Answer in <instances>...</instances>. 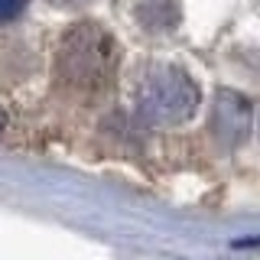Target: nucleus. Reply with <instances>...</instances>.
I'll use <instances>...</instances> for the list:
<instances>
[{
	"mask_svg": "<svg viewBox=\"0 0 260 260\" xmlns=\"http://www.w3.org/2000/svg\"><path fill=\"white\" fill-rule=\"evenodd\" d=\"M4 130H7V114L0 111V134H4Z\"/></svg>",
	"mask_w": 260,
	"mask_h": 260,
	"instance_id": "7",
	"label": "nucleus"
},
{
	"mask_svg": "<svg viewBox=\"0 0 260 260\" xmlns=\"http://www.w3.org/2000/svg\"><path fill=\"white\" fill-rule=\"evenodd\" d=\"M59 7H81V4H91V0H55Z\"/></svg>",
	"mask_w": 260,
	"mask_h": 260,
	"instance_id": "6",
	"label": "nucleus"
},
{
	"mask_svg": "<svg viewBox=\"0 0 260 260\" xmlns=\"http://www.w3.org/2000/svg\"><path fill=\"white\" fill-rule=\"evenodd\" d=\"M120 65L117 39L98 23H75L65 29L55 52V72L62 85L81 94H98L114 81Z\"/></svg>",
	"mask_w": 260,
	"mask_h": 260,
	"instance_id": "1",
	"label": "nucleus"
},
{
	"mask_svg": "<svg viewBox=\"0 0 260 260\" xmlns=\"http://www.w3.org/2000/svg\"><path fill=\"white\" fill-rule=\"evenodd\" d=\"M199 108V85L179 65H153L137 91V117L150 127H176Z\"/></svg>",
	"mask_w": 260,
	"mask_h": 260,
	"instance_id": "2",
	"label": "nucleus"
},
{
	"mask_svg": "<svg viewBox=\"0 0 260 260\" xmlns=\"http://www.w3.org/2000/svg\"><path fill=\"white\" fill-rule=\"evenodd\" d=\"M134 13H137V23L146 32H173L182 23L179 0H140Z\"/></svg>",
	"mask_w": 260,
	"mask_h": 260,
	"instance_id": "4",
	"label": "nucleus"
},
{
	"mask_svg": "<svg viewBox=\"0 0 260 260\" xmlns=\"http://www.w3.org/2000/svg\"><path fill=\"white\" fill-rule=\"evenodd\" d=\"M26 4H29V0H0V23L16 20V16L26 10Z\"/></svg>",
	"mask_w": 260,
	"mask_h": 260,
	"instance_id": "5",
	"label": "nucleus"
},
{
	"mask_svg": "<svg viewBox=\"0 0 260 260\" xmlns=\"http://www.w3.org/2000/svg\"><path fill=\"white\" fill-rule=\"evenodd\" d=\"M211 140L221 150H238L247 143L250 130H254V104L247 94L234 91V88H218L215 101H211Z\"/></svg>",
	"mask_w": 260,
	"mask_h": 260,
	"instance_id": "3",
	"label": "nucleus"
}]
</instances>
